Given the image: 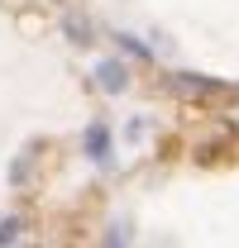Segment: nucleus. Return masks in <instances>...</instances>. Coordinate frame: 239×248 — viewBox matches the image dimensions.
<instances>
[{"label": "nucleus", "mask_w": 239, "mask_h": 248, "mask_svg": "<svg viewBox=\"0 0 239 248\" xmlns=\"http://www.w3.org/2000/svg\"><path fill=\"white\" fill-rule=\"evenodd\" d=\"M101 77H105V86H110V91L124 86V67H101Z\"/></svg>", "instance_id": "f257e3e1"}]
</instances>
